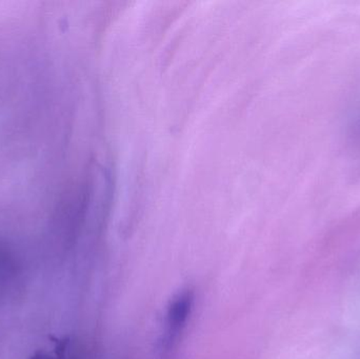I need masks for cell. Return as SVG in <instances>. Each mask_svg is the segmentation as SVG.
<instances>
[{
	"mask_svg": "<svg viewBox=\"0 0 360 359\" xmlns=\"http://www.w3.org/2000/svg\"><path fill=\"white\" fill-rule=\"evenodd\" d=\"M193 303L194 296L190 290L182 291L171 301L158 341V351L160 358H170L179 346L182 332L190 318Z\"/></svg>",
	"mask_w": 360,
	"mask_h": 359,
	"instance_id": "obj_1",
	"label": "cell"
},
{
	"mask_svg": "<svg viewBox=\"0 0 360 359\" xmlns=\"http://www.w3.org/2000/svg\"><path fill=\"white\" fill-rule=\"evenodd\" d=\"M30 359H54L49 356L48 354L42 353V352H38L35 355L32 356Z\"/></svg>",
	"mask_w": 360,
	"mask_h": 359,
	"instance_id": "obj_2",
	"label": "cell"
}]
</instances>
